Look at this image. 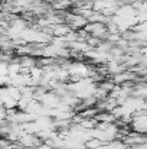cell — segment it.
<instances>
[{
    "instance_id": "cell-2",
    "label": "cell",
    "mask_w": 147,
    "mask_h": 149,
    "mask_svg": "<svg viewBox=\"0 0 147 149\" xmlns=\"http://www.w3.org/2000/svg\"><path fill=\"white\" fill-rule=\"evenodd\" d=\"M136 1H139V0H118L120 6H124V4H130V6H133Z\"/></svg>"
},
{
    "instance_id": "cell-1",
    "label": "cell",
    "mask_w": 147,
    "mask_h": 149,
    "mask_svg": "<svg viewBox=\"0 0 147 149\" xmlns=\"http://www.w3.org/2000/svg\"><path fill=\"white\" fill-rule=\"evenodd\" d=\"M84 31L99 41H107L108 29H107V25H104V23H88Z\"/></svg>"
}]
</instances>
